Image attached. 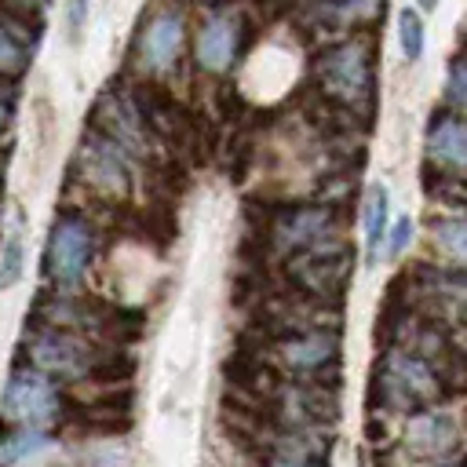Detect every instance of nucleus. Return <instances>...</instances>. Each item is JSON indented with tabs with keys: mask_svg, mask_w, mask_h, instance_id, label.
Segmentation results:
<instances>
[{
	"mask_svg": "<svg viewBox=\"0 0 467 467\" xmlns=\"http://www.w3.org/2000/svg\"><path fill=\"white\" fill-rule=\"evenodd\" d=\"M379 398L387 409L412 412L445 398V372L412 347H390L379 361Z\"/></svg>",
	"mask_w": 467,
	"mask_h": 467,
	"instance_id": "nucleus-1",
	"label": "nucleus"
},
{
	"mask_svg": "<svg viewBox=\"0 0 467 467\" xmlns=\"http://www.w3.org/2000/svg\"><path fill=\"white\" fill-rule=\"evenodd\" d=\"M29 365L47 372L51 379H88V376H99L106 368V358L95 343H88L84 336H73V332H40L29 339Z\"/></svg>",
	"mask_w": 467,
	"mask_h": 467,
	"instance_id": "nucleus-2",
	"label": "nucleus"
},
{
	"mask_svg": "<svg viewBox=\"0 0 467 467\" xmlns=\"http://www.w3.org/2000/svg\"><path fill=\"white\" fill-rule=\"evenodd\" d=\"M0 409L11 423H22V427H47L51 420H58L62 412V398H58V387L47 372L33 368V365H22L7 376V387H4V398H0Z\"/></svg>",
	"mask_w": 467,
	"mask_h": 467,
	"instance_id": "nucleus-3",
	"label": "nucleus"
},
{
	"mask_svg": "<svg viewBox=\"0 0 467 467\" xmlns=\"http://www.w3.org/2000/svg\"><path fill=\"white\" fill-rule=\"evenodd\" d=\"M95 255V230L84 215L66 212L55 219L51 237H47V274L58 288H73Z\"/></svg>",
	"mask_w": 467,
	"mask_h": 467,
	"instance_id": "nucleus-4",
	"label": "nucleus"
},
{
	"mask_svg": "<svg viewBox=\"0 0 467 467\" xmlns=\"http://www.w3.org/2000/svg\"><path fill=\"white\" fill-rule=\"evenodd\" d=\"M401 445L412 460L420 463H445V460H456L460 452V423L452 412L438 409V405H423V409H412L409 423H405V434H401Z\"/></svg>",
	"mask_w": 467,
	"mask_h": 467,
	"instance_id": "nucleus-5",
	"label": "nucleus"
},
{
	"mask_svg": "<svg viewBox=\"0 0 467 467\" xmlns=\"http://www.w3.org/2000/svg\"><path fill=\"white\" fill-rule=\"evenodd\" d=\"M317 77L332 99L343 106H361L372 91V73H368V55L361 44H339L317 62Z\"/></svg>",
	"mask_w": 467,
	"mask_h": 467,
	"instance_id": "nucleus-6",
	"label": "nucleus"
},
{
	"mask_svg": "<svg viewBox=\"0 0 467 467\" xmlns=\"http://www.w3.org/2000/svg\"><path fill=\"white\" fill-rule=\"evenodd\" d=\"M292 277L303 292L310 296H339L347 277H350V255L339 244H310L292 259Z\"/></svg>",
	"mask_w": 467,
	"mask_h": 467,
	"instance_id": "nucleus-7",
	"label": "nucleus"
},
{
	"mask_svg": "<svg viewBox=\"0 0 467 467\" xmlns=\"http://www.w3.org/2000/svg\"><path fill=\"white\" fill-rule=\"evenodd\" d=\"M277 358L285 368L296 376H317L339 358V336L328 328H306V332H288L277 339Z\"/></svg>",
	"mask_w": 467,
	"mask_h": 467,
	"instance_id": "nucleus-8",
	"label": "nucleus"
},
{
	"mask_svg": "<svg viewBox=\"0 0 467 467\" xmlns=\"http://www.w3.org/2000/svg\"><path fill=\"white\" fill-rule=\"evenodd\" d=\"M427 157L445 168L449 175H463L467 168V128H463V117L452 109V113H438L427 128Z\"/></svg>",
	"mask_w": 467,
	"mask_h": 467,
	"instance_id": "nucleus-9",
	"label": "nucleus"
},
{
	"mask_svg": "<svg viewBox=\"0 0 467 467\" xmlns=\"http://www.w3.org/2000/svg\"><path fill=\"white\" fill-rule=\"evenodd\" d=\"M328 226H332V212H328L325 204L292 208V212H285V215L277 219V226H274V244L285 248V252H288V248H292V252H303V248L325 241Z\"/></svg>",
	"mask_w": 467,
	"mask_h": 467,
	"instance_id": "nucleus-10",
	"label": "nucleus"
},
{
	"mask_svg": "<svg viewBox=\"0 0 467 467\" xmlns=\"http://www.w3.org/2000/svg\"><path fill=\"white\" fill-rule=\"evenodd\" d=\"M237 51V18L234 15H212L197 33V62L201 69H226Z\"/></svg>",
	"mask_w": 467,
	"mask_h": 467,
	"instance_id": "nucleus-11",
	"label": "nucleus"
},
{
	"mask_svg": "<svg viewBox=\"0 0 467 467\" xmlns=\"http://www.w3.org/2000/svg\"><path fill=\"white\" fill-rule=\"evenodd\" d=\"M182 44V22L179 15H157L142 36H139V58L146 69H168Z\"/></svg>",
	"mask_w": 467,
	"mask_h": 467,
	"instance_id": "nucleus-12",
	"label": "nucleus"
},
{
	"mask_svg": "<svg viewBox=\"0 0 467 467\" xmlns=\"http://www.w3.org/2000/svg\"><path fill=\"white\" fill-rule=\"evenodd\" d=\"M84 161H88V179L95 182V186H106V190H124V153H120V146L117 142H109L106 135L99 139V135H91L88 142H84V153H80Z\"/></svg>",
	"mask_w": 467,
	"mask_h": 467,
	"instance_id": "nucleus-13",
	"label": "nucleus"
},
{
	"mask_svg": "<svg viewBox=\"0 0 467 467\" xmlns=\"http://www.w3.org/2000/svg\"><path fill=\"white\" fill-rule=\"evenodd\" d=\"M99 117H102V128H106L109 142H117L120 150H142V128H139V113L135 109H128L124 102L106 99L99 106Z\"/></svg>",
	"mask_w": 467,
	"mask_h": 467,
	"instance_id": "nucleus-14",
	"label": "nucleus"
},
{
	"mask_svg": "<svg viewBox=\"0 0 467 467\" xmlns=\"http://www.w3.org/2000/svg\"><path fill=\"white\" fill-rule=\"evenodd\" d=\"M383 237H387V190L376 182L368 190V204H365V248H368V259H376Z\"/></svg>",
	"mask_w": 467,
	"mask_h": 467,
	"instance_id": "nucleus-15",
	"label": "nucleus"
},
{
	"mask_svg": "<svg viewBox=\"0 0 467 467\" xmlns=\"http://www.w3.org/2000/svg\"><path fill=\"white\" fill-rule=\"evenodd\" d=\"M47 445H51V438L44 434V427H26L18 434H7V438H0V467H11V463H18V460H26Z\"/></svg>",
	"mask_w": 467,
	"mask_h": 467,
	"instance_id": "nucleus-16",
	"label": "nucleus"
},
{
	"mask_svg": "<svg viewBox=\"0 0 467 467\" xmlns=\"http://www.w3.org/2000/svg\"><path fill=\"white\" fill-rule=\"evenodd\" d=\"M434 244L452 259V266H463L467 259V226L460 215L449 219H434Z\"/></svg>",
	"mask_w": 467,
	"mask_h": 467,
	"instance_id": "nucleus-17",
	"label": "nucleus"
},
{
	"mask_svg": "<svg viewBox=\"0 0 467 467\" xmlns=\"http://www.w3.org/2000/svg\"><path fill=\"white\" fill-rule=\"evenodd\" d=\"M288 441H281L270 456H266V467H321L317 463V445H306L299 441V431L296 434H285Z\"/></svg>",
	"mask_w": 467,
	"mask_h": 467,
	"instance_id": "nucleus-18",
	"label": "nucleus"
},
{
	"mask_svg": "<svg viewBox=\"0 0 467 467\" xmlns=\"http://www.w3.org/2000/svg\"><path fill=\"white\" fill-rule=\"evenodd\" d=\"M22 274V234H18V219H11L4 248H0V288L15 285Z\"/></svg>",
	"mask_w": 467,
	"mask_h": 467,
	"instance_id": "nucleus-19",
	"label": "nucleus"
},
{
	"mask_svg": "<svg viewBox=\"0 0 467 467\" xmlns=\"http://www.w3.org/2000/svg\"><path fill=\"white\" fill-rule=\"evenodd\" d=\"M26 62H29L26 44L7 26H0V77H18L26 69Z\"/></svg>",
	"mask_w": 467,
	"mask_h": 467,
	"instance_id": "nucleus-20",
	"label": "nucleus"
},
{
	"mask_svg": "<svg viewBox=\"0 0 467 467\" xmlns=\"http://www.w3.org/2000/svg\"><path fill=\"white\" fill-rule=\"evenodd\" d=\"M398 29H401V51H405V58L409 62L420 58L423 55V22H420V15L412 7H405L398 15Z\"/></svg>",
	"mask_w": 467,
	"mask_h": 467,
	"instance_id": "nucleus-21",
	"label": "nucleus"
},
{
	"mask_svg": "<svg viewBox=\"0 0 467 467\" xmlns=\"http://www.w3.org/2000/svg\"><path fill=\"white\" fill-rule=\"evenodd\" d=\"M445 99H449V106H452L456 113H460L463 102H467V73H463V62H460V58L449 66V91H445Z\"/></svg>",
	"mask_w": 467,
	"mask_h": 467,
	"instance_id": "nucleus-22",
	"label": "nucleus"
},
{
	"mask_svg": "<svg viewBox=\"0 0 467 467\" xmlns=\"http://www.w3.org/2000/svg\"><path fill=\"white\" fill-rule=\"evenodd\" d=\"M409 244H412V219L405 215V219H398V223H394L390 237H387V255H390V259H398Z\"/></svg>",
	"mask_w": 467,
	"mask_h": 467,
	"instance_id": "nucleus-23",
	"label": "nucleus"
},
{
	"mask_svg": "<svg viewBox=\"0 0 467 467\" xmlns=\"http://www.w3.org/2000/svg\"><path fill=\"white\" fill-rule=\"evenodd\" d=\"M84 11H88V0H73L69 4V33H77L84 26Z\"/></svg>",
	"mask_w": 467,
	"mask_h": 467,
	"instance_id": "nucleus-24",
	"label": "nucleus"
},
{
	"mask_svg": "<svg viewBox=\"0 0 467 467\" xmlns=\"http://www.w3.org/2000/svg\"><path fill=\"white\" fill-rule=\"evenodd\" d=\"M11 124V99H0V131Z\"/></svg>",
	"mask_w": 467,
	"mask_h": 467,
	"instance_id": "nucleus-25",
	"label": "nucleus"
},
{
	"mask_svg": "<svg viewBox=\"0 0 467 467\" xmlns=\"http://www.w3.org/2000/svg\"><path fill=\"white\" fill-rule=\"evenodd\" d=\"M420 7H423V11H434V7H438V0H420Z\"/></svg>",
	"mask_w": 467,
	"mask_h": 467,
	"instance_id": "nucleus-26",
	"label": "nucleus"
},
{
	"mask_svg": "<svg viewBox=\"0 0 467 467\" xmlns=\"http://www.w3.org/2000/svg\"><path fill=\"white\" fill-rule=\"evenodd\" d=\"M434 467H460L456 460H445V463H434Z\"/></svg>",
	"mask_w": 467,
	"mask_h": 467,
	"instance_id": "nucleus-27",
	"label": "nucleus"
}]
</instances>
